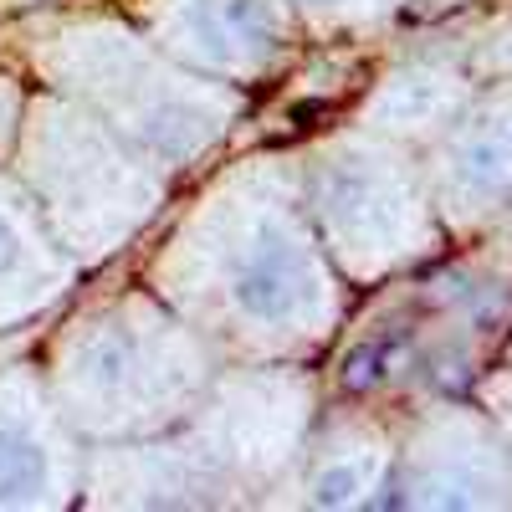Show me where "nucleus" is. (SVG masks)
I'll use <instances>...</instances> for the list:
<instances>
[{"label": "nucleus", "instance_id": "nucleus-1", "mask_svg": "<svg viewBox=\"0 0 512 512\" xmlns=\"http://www.w3.org/2000/svg\"><path fill=\"white\" fill-rule=\"evenodd\" d=\"M236 297L241 308L256 318H277L292 308V256L282 246H262L251 251L241 272H236Z\"/></svg>", "mask_w": 512, "mask_h": 512}, {"label": "nucleus", "instance_id": "nucleus-2", "mask_svg": "<svg viewBox=\"0 0 512 512\" xmlns=\"http://www.w3.org/2000/svg\"><path fill=\"white\" fill-rule=\"evenodd\" d=\"M41 477H47L41 451L11 431H0V497H26L41 487Z\"/></svg>", "mask_w": 512, "mask_h": 512}, {"label": "nucleus", "instance_id": "nucleus-3", "mask_svg": "<svg viewBox=\"0 0 512 512\" xmlns=\"http://www.w3.org/2000/svg\"><path fill=\"white\" fill-rule=\"evenodd\" d=\"M221 26L236 36V41H251V36H267V11L256 6V0H221L216 6Z\"/></svg>", "mask_w": 512, "mask_h": 512}, {"label": "nucleus", "instance_id": "nucleus-4", "mask_svg": "<svg viewBox=\"0 0 512 512\" xmlns=\"http://www.w3.org/2000/svg\"><path fill=\"white\" fill-rule=\"evenodd\" d=\"M354 487H359V477H354V472H328V477L318 482V497H323V502H349V497H354Z\"/></svg>", "mask_w": 512, "mask_h": 512}, {"label": "nucleus", "instance_id": "nucleus-5", "mask_svg": "<svg viewBox=\"0 0 512 512\" xmlns=\"http://www.w3.org/2000/svg\"><path fill=\"white\" fill-rule=\"evenodd\" d=\"M11 262V231H6V221H0V267Z\"/></svg>", "mask_w": 512, "mask_h": 512}]
</instances>
